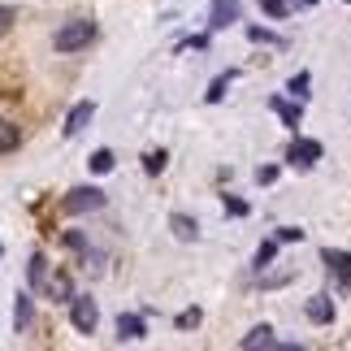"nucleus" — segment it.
I'll return each mask as SVG.
<instances>
[{
  "label": "nucleus",
  "mask_w": 351,
  "mask_h": 351,
  "mask_svg": "<svg viewBox=\"0 0 351 351\" xmlns=\"http://www.w3.org/2000/svg\"><path fill=\"white\" fill-rule=\"evenodd\" d=\"M247 39H256V44H282V39L274 31H265V26H247Z\"/></svg>",
  "instance_id": "obj_21"
},
{
  "label": "nucleus",
  "mask_w": 351,
  "mask_h": 351,
  "mask_svg": "<svg viewBox=\"0 0 351 351\" xmlns=\"http://www.w3.org/2000/svg\"><path fill=\"white\" fill-rule=\"evenodd\" d=\"M269 109H274L282 121H287V126H300V104H291V100H278V96H274V100H269Z\"/></svg>",
  "instance_id": "obj_14"
},
{
  "label": "nucleus",
  "mask_w": 351,
  "mask_h": 351,
  "mask_svg": "<svg viewBox=\"0 0 351 351\" xmlns=\"http://www.w3.org/2000/svg\"><path fill=\"white\" fill-rule=\"evenodd\" d=\"M287 160L295 169H313L317 160H321V143L317 139H295L291 147H287Z\"/></svg>",
  "instance_id": "obj_4"
},
{
  "label": "nucleus",
  "mask_w": 351,
  "mask_h": 351,
  "mask_svg": "<svg viewBox=\"0 0 351 351\" xmlns=\"http://www.w3.org/2000/svg\"><path fill=\"white\" fill-rule=\"evenodd\" d=\"M165 165H169V156H165V152H147V156H143V169H147V173H160Z\"/></svg>",
  "instance_id": "obj_20"
},
{
  "label": "nucleus",
  "mask_w": 351,
  "mask_h": 351,
  "mask_svg": "<svg viewBox=\"0 0 351 351\" xmlns=\"http://www.w3.org/2000/svg\"><path fill=\"white\" fill-rule=\"evenodd\" d=\"M317 5V0H295V9H313Z\"/></svg>",
  "instance_id": "obj_30"
},
{
  "label": "nucleus",
  "mask_w": 351,
  "mask_h": 351,
  "mask_svg": "<svg viewBox=\"0 0 351 351\" xmlns=\"http://www.w3.org/2000/svg\"><path fill=\"white\" fill-rule=\"evenodd\" d=\"M321 261H326V269L339 278V291H347V287H351V252H334V247H326V252H321Z\"/></svg>",
  "instance_id": "obj_5"
},
{
  "label": "nucleus",
  "mask_w": 351,
  "mask_h": 351,
  "mask_svg": "<svg viewBox=\"0 0 351 351\" xmlns=\"http://www.w3.org/2000/svg\"><path fill=\"white\" fill-rule=\"evenodd\" d=\"M226 213H230V217H247V204H243V199H230V195H226Z\"/></svg>",
  "instance_id": "obj_28"
},
{
  "label": "nucleus",
  "mask_w": 351,
  "mask_h": 351,
  "mask_svg": "<svg viewBox=\"0 0 351 351\" xmlns=\"http://www.w3.org/2000/svg\"><path fill=\"white\" fill-rule=\"evenodd\" d=\"M91 39H96V22H87V18H70V22H65L57 35H52V48L70 57V52L91 48Z\"/></svg>",
  "instance_id": "obj_1"
},
{
  "label": "nucleus",
  "mask_w": 351,
  "mask_h": 351,
  "mask_svg": "<svg viewBox=\"0 0 351 351\" xmlns=\"http://www.w3.org/2000/svg\"><path fill=\"white\" fill-rule=\"evenodd\" d=\"M234 83V70L230 74H221V78H213V87H208V104H217L221 96H226V87H230Z\"/></svg>",
  "instance_id": "obj_19"
},
{
  "label": "nucleus",
  "mask_w": 351,
  "mask_h": 351,
  "mask_svg": "<svg viewBox=\"0 0 351 351\" xmlns=\"http://www.w3.org/2000/svg\"><path fill=\"white\" fill-rule=\"evenodd\" d=\"M199 326V308H186V313H178V330H191Z\"/></svg>",
  "instance_id": "obj_24"
},
{
  "label": "nucleus",
  "mask_w": 351,
  "mask_h": 351,
  "mask_svg": "<svg viewBox=\"0 0 351 351\" xmlns=\"http://www.w3.org/2000/svg\"><path fill=\"white\" fill-rule=\"evenodd\" d=\"M239 13H243L239 0H213V18H208V26H213V31H226L230 22H239Z\"/></svg>",
  "instance_id": "obj_7"
},
{
  "label": "nucleus",
  "mask_w": 351,
  "mask_h": 351,
  "mask_svg": "<svg viewBox=\"0 0 351 351\" xmlns=\"http://www.w3.org/2000/svg\"><path fill=\"white\" fill-rule=\"evenodd\" d=\"M44 291H48V300H57V304H70V300H74L70 274H48V278H44Z\"/></svg>",
  "instance_id": "obj_9"
},
{
  "label": "nucleus",
  "mask_w": 351,
  "mask_h": 351,
  "mask_svg": "<svg viewBox=\"0 0 351 351\" xmlns=\"http://www.w3.org/2000/svg\"><path fill=\"white\" fill-rule=\"evenodd\" d=\"M261 9L269 13V18H287V9H291V5H287V0H261Z\"/></svg>",
  "instance_id": "obj_23"
},
{
  "label": "nucleus",
  "mask_w": 351,
  "mask_h": 351,
  "mask_svg": "<svg viewBox=\"0 0 351 351\" xmlns=\"http://www.w3.org/2000/svg\"><path fill=\"white\" fill-rule=\"evenodd\" d=\"M31 321H35V300H31V291H22L18 304H13V330L26 334V330H31Z\"/></svg>",
  "instance_id": "obj_10"
},
{
  "label": "nucleus",
  "mask_w": 351,
  "mask_h": 351,
  "mask_svg": "<svg viewBox=\"0 0 351 351\" xmlns=\"http://www.w3.org/2000/svg\"><path fill=\"white\" fill-rule=\"evenodd\" d=\"M70 321H74L78 334H96V326H100L96 300H91V295H74V300H70Z\"/></svg>",
  "instance_id": "obj_3"
},
{
  "label": "nucleus",
  "mask_w": 351,
  "mask_h": 351,
  "mask_svg": "<svg viewBox=\"0 0 351 351\" xmlns=\"http://www.w3.org/2000/svg\"><path fill=\"white\" fill-rule=\"evenodd\" d=\"M0 256H5V247H0Z\"/></svg>",
  "instance_id": "obj_31"
},
{
  "label": "nucleus",
  "mask_w": 351,
  "mask_h": 351,
  "mask_svg": "<svg viewBox=\"0 0 351 351\" xmlns=\"http://www.w3.org/2000/svg\"><path fill=\"white\" fill-rule=\"evenodd\" d=\"M243 351H256V347H278V339H274V330L269 326H256L252 334H243V343H239Z\"/></svg>",
  "instance_id": "obj_13"
},
{
  "label": "nucleus",
  "mask_w": 351,
  "mask_h": 351,
  "mask_svg": "<svg viewBox=\"0 0 351 351\" xmlns=\"http://www.w3.org/2000/svg\"><path fill=\"white\" fill-rule=\"evenodd\" d=\"M147 326H143V317H134V313H121L117 317V339L121 343H134V339H143Z\"/></svg>",
  "instance_id": "obj_11"
},
{
  "label": "nucleus",
  "mask_w": 351,
  "mask_h": 351,
  "mask_svg": "<svg viewBox=\"0 0 351 351\" xmlns=\"http://www.w3.org/2000/svg\"><path fill=\"white\" fill-rule=\"evenodd\" d=\"M91 117H96V104H91V100L74 104V109H70V117H65V126H61V130H65V139H74V134H83Z\"/></svg>",
  "instance_id": "obj_6"
},
{
  "label": "nucleus",
  "mask_w": 351,
  "mask_h": 351,
  "mask_svg": "<svg viewBox=\"0 0 351 351\" xmlns=\"http://www.w3.org/2000/svg\"><path fill=\"white\" fill-rule=\"evenodd\" d=\"M9 26H13V9H9V5H0V39L9 35Z\"/></svg>",
  "instance_id": "obj_29"
},
{
  "label": "nucleus",
  "mask_w": 351,
  "mask_h": 351,
  "mask_svg": "<svg viewBox=\"0 0 351 351\" xmlns=\"http://www.w3.org/2000/svg\"><path fill=\"white\" fill-rule=\"evenodd\" d=\"M44 278H48V261H44V252H35L31 256V287L39 291V287H44Z\"/></svg>",
  "instance_id": "obj_18"
},
{
  "label": "nucleus",
  "mask_w": 351,
  "mask_h": 351,
  "mask_svg": "<svg viewBox=\"0 0 351 351\" xmlns=\"http://www.w3.org/2000/svg\"><path fill=\"white\" fill-rule=\"evenodd\" d=\"M65 247H70V252H87V239L78 230H70V234H65Z\"/></svg>",
  "instance_id": "obj_27"
},
{
  "label": "nucleus",
  "mask_w": 351,
  "mask_h": 351,
  "mask_svg": "<svg viewBox=\"0 0 351 351\" xmlns=\"http://www.w3.org/2000/svg\"><path fill=\"white\" fill-rule=\"evenodd\" d=\"M300 239H304L300 226H282V230H278V243H300Z\"/></svg>",
  "instance_id": "obj_25"
},
{
  "label": "nucleus",
  "mask_w": 351,
  "mask_h": 351,
  "mask_svg": "<svg viewBox=\"0 0 351 351\" xmlns=\"http://www.w3.org/2000/svg\"><path fill=\"white\" fill-rule=\"evenodd\" d=\"M308 83H313L308 74H295L291 83H287V91H291V96H300V100H304V96H308Z\"/></svg>",
  "instance_id": "obj_22"
},
{
  "label": "nucleus",
  "mask_w": 351,
  "mask_h": 351,
  "mask_svg": "<svg viewBox=\"0 0 351 351\" xmlns=\"http://www.w3.org/2000/svg\"><path fill=\"white\" fill-rule=\"evenodd\" d=\"M274 261H278V239H265L261 247H256V269H261V274H265V269L274 265Z\"/></svg>",
  "instance_id": "obj_16"
},
{
  "label": "nucleus",
  "mask_w": 351,
  "mask_h": 351,
  "mask_svg": "<svg viewBox=\"0 0 351 351\" xmlns=\"http://www.w3.org/2000/svg\"><path fill=\"white\" fill-rule=\"evenodd\" d=\"M304 313H308L313 326H330L334 321V300L330 295H313V300H304Z\"/></svg>",
  "instance_id": "obj_8"
},
{
  "label": "nucleus",
  "mask_w": 351,
  "mask_h": 351,
  "mask_svg": "<svg viewBox=\"0 0 351 351\" xmlns=\"http://www.w3.org/2000/svg\"><path fill=\"white\" fill-rule=\"evenodd\" d=\"M91 173H113V165H117V156L109 152V147H96V152H91Z\"/></svg>",
  "instance_id": "obj_15"
},
{
  "label": "nucleus",
  "mask_w": 351,
  "mask_h": 351,
  "mask_svg": "<svg viewBox=\"0 0 351 351\" xmlns=\"http://www.w3.org/2000/svg\"><path fill=\"white\" fill-rule=\"evenodd\" d=\"M169 230L178 234L182 243H195V239H199V221L186 217V213H173V217H169Z\"/></svg>",
  "instance_id": "obj_12"
},
{
  "label": "nucleus",
  "mask_w": 351,
  "mask_h": 351,
  "mask_svg": "<svg viewBox=\"0 0 351 351\" xmlns=\"http://www.w3.org/2000/svg\"><path fill=\"white\" fill-rule=\"evenodd\" d=\"M104 204H109V195H104L100 186H74V191L61 199V208L74 213V217H78V213H100Z\"/></svg>",
  "instance_id": "obj_2"
},
{
  "label": "nucleus",
  "mask_w": 351,
  "mask_h": 351,
  "mask_svg": "<svg viewBox=\"0 0 351 351\" xmlns=\"http://www.w3.org/2000/svg\"><path fill=\"white\" fill-rule=\"evenodd\" d=\"M18 143H22V130L13 121H0V152H13Z\"/></svg>",
  "instance_id": "obj_17"
},
{
  "label": "nucleus",
  "mask_w": 351,
  "mask_h": 351,
  "mask_svg": "<svg viewBox=\"0 0 351 351\" xmlns=\"http://www.w3.org/2000/svg\"><path fill=\"white\" fill-rule=\"evenodd\" d=\"M347 5H351V0H347Z\"/></svg>",
  "instance_id": "obj_32"
},
{
  "label": "nucleus",
  "mask_w": 351,
  "mask_h": 351,
  "mask_svg": "<svg viewBox=\"0 0 351 351\" xmlns=\"http://www.w3.org/2000/svg\"><path fill=\"white\" fill-rule=\"evenodd\" d=\"M274 178H278V165H261V169H256V182H261V186H269Z\"/></svg>",
  "instance_id": "obj_26"
}]
</instances>
